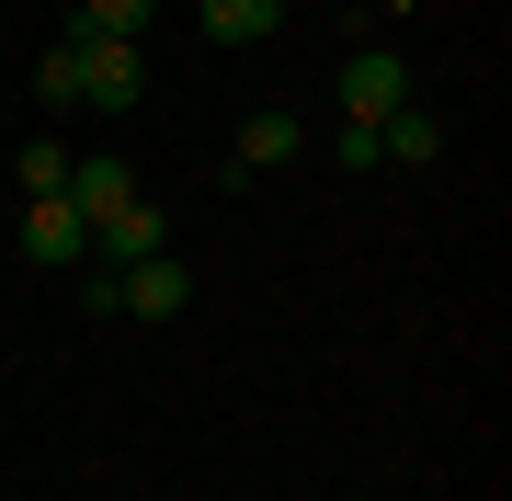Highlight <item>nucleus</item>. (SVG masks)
I'll return each mask as SVG.
<instances>
[{
    "label": "nucleus",
    "instance_id": "13",
    "mask_svg": "<svg viewBox=\"0 0 512 501\" xmlns=\"http://www.w3.org/2000/svg\"><path fill=\"white\" fill-rule=\"evenodd\" d=\"M330 160H342V171H376L387 149H376V126H330Z\"/></svg>",
    "mask_w": 512,
    "mask_h": 501
},
{
    "label": "nucleus",
    "instance_id": "10",
    "mask_svg": "<svg viewBox=\"0 0 512 501\" xmlns=\"http://www.w3.org/2000/svg\"><path fill=\"white\" fill-rule=\"evenodd\" d=\"M69 160H80V149H57V137H35V149L12 160V183H23V205H46V194H69Z\"/></svg>",
    "mask_w": 512,
    "mask_h": 501
},
{
    "label": "nucleus",
    "instance_id": "7",
    "mask_svg": "<svg viewBox=\"0 0 512 501\" xmlns=\"http://www.w3.org/2000/svg\"><path fill=\"white\" fill-rule=\"evenodd\" d=\"M285 0H205V46H274Z\"/></svg>",
    "mask_w": 512,
    "mask_h": 501
},
{
    "label": "nucleus",
    "instance_id": "14",
    "mask_svg": "<svg viewBox=\"0 0 512 501\" xmlns=\"http://www.w3.org/2000/svg\"><path fill=\"white\" fill-rule=\"evenodd\" d=\"M57 12H80V0H57Z\"/></svg>",
    "mask_w": 512,
    "mask_h": 501
},
{
    "label": "nucleus",
    "instance_id": "11",
    "mask_svg": "<svg viewBox=\"0 0 512 501\" xmlns=\"http://www.w3.org/2000/svg\"><path fill=\"white\" fill-rule=\"evenodd\" d=\"M148 12H160V0H80L69 23H80V35H126V46H137V35H148Z\"/></svg>",
    "mask_w": 512,
    "mask_h": 501
},
{
    "label": "nucleus",
    "instance_id": "12",
    "mask_svg": "<svg viewBox=\"0 0 512 501\" xmlns=\"http://www.w3.org/2000/svg\"><path fill=\"white\" fill-rule=\"evenodd\" d=\"M35 103H57V114L80 103V46H69V35H57V46L35 57Z\"/></svg>",
    "mask_w": 512,
    "mask_h": 501
},
{
    "label": "nucleus",
    "instance_id": "5",
    "mask_svg": "<svg viewBox=\"0 0 512 501\" xmlns=\"http://www.w3.org/2000/svg\"><path fill=\"white\" fill-rule=\"evenodd\" d=\"M23 251H35V262H80V251H92V217H80L69 194L23 205Z\"/></svg>",
    "mask_w": 512,
    "mask_h": 501
},
{
    "label": "nucleus",
    "instance_id": "4",
    "mask_svg": "<svg viewBox=\"0 0 512 501\" xmlns=\"http://www.w3.org/2000/svg\"><path fill=\"white\" fill-rule=\"evenodd\" d=\"M296 149H308V114L262 103L251 126H239V149H228V183H251V171H274V160H296Z\"/></svg>",
    "mask_w": 512,
    "mask_h": 501
},
{
    "label": "nucleus",
    "instance_id": "6",
    "mask_svg": "<svg viewBox=\"0 0 512 501\" xmlns=\"http://www.w3.org/2000/svg\"><path fill=\"white\" fill-rule=\"evenodd\" d=\"M92 251H114V262H148V251H171V217H160V205H114V217L92 228Z\"/></svg>",
    "mask_w": 512,
    "mask_h": 501
},
{
    "label": "nucleus",
    "instance_id": "9",
    "mask_svg": "<svg viewBox=\"0 0 512 501\" xmlns=\"http://www.w3.org/2000/svg\"><path fill=\"white\" fill-rule=\"evenodd\" d=\"M376 149H387V160H444V114H433V103H399V114L376 126Z\"/></svg>",
    "mask_w": 512,
    "mask_h": 501
},
{
    "label": "nucleus",
    "instance_id": "8",
    "mask_svg": "<svg viewBox=\"0 0 512 501\" xmlns=\"http://www.w3.org/2000/svg\"><path fill=\"white\" fill-rule=\"evenodd\" d=\"M69 205H80V217H114V205H137V183H126V160H69Z\"/></svg>",
    "mask_w": 512,
    "mask_h": 501
},
{
    "label": "nucleus",
    "instance_id": "15",
    "mask_svg": "<svg viewBox=\"0 0 512 501\" xmlns=\"http://www.w3.org/2000/svg\"><path fill=\"white\" fill-rule=\"evenodd\" d=\"M0 353H12V342H0Z\"/></svg>",
    "mask_w": 512,
    "mask_h": 501
},
{
    "label": "nucleus",
    "instance_id": "1",
    "mask_svg": "<svg viewBox=\"0 0 512 501\" xmlns=\"http://www.w3.org/2000/svg\"><path fill=\"white\" fill-rule=\"evenodd\" d=\"M69 46H80V103H92V114H137L148 57H137L126 35H80V23H69Z\"/></svg>",
    "mask_w": 512,
    "mask_h": 501
},
{
    "label": "nucleus",
    "instance_id": "2",
    "mask_svg": "<svg viewBox=\"0 0 512 501\" xmlns=\"http://www.w3.org/2000/svg\"><path fill=\"white\" fill-rule=\"evenodd\" d=\"M183 308H194V262L183 251L114 262V319H183Z\"/></svg>",
    "mask_w": 512,
    "mask_h": 501
},
{
    "label": "nucleus",
    "instance_id": "3",
    "mask_svg": "<svg viewBox=\"0 0 512 501\" xmlns=\"http://www.w3.org/2000/svg\"><path fill=\"white\" fill-rule=\"evenodd\" d=\"M410 103V69L387 46H365V57H342V126H387V114Z\"/></svg>",
    "mask_w": 512,
    "mask_h": 501
}]
</instances>
